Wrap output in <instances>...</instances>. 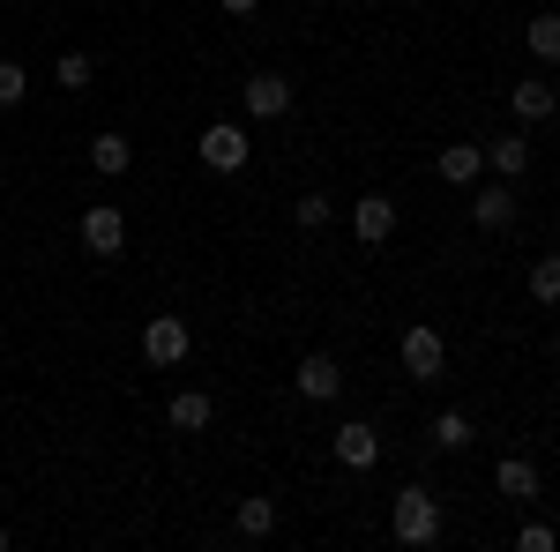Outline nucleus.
Wrapping results in <instances>:
<instances>
[{"label":"nucleus","instance_id":"obj_17","mask_svg":"<svg viewBox=\"0 0 560 552\" xmlns=\"http://www.w3.org/2000/svg\"><path fill=\"white\" fill-rule=\"evenodd\" d=\"M90 165L105 172V179H113V172H128V165H135V142H120V134H97V142H90Z\"/></svg>","mask_w":560,"mask_h":552},{"label":"nucleus","instance_id":"obj_18","mask_svg":"<svg viewBox=\"0 0 560 552\" xmlns=\"http://www.w3.org/2000/svg\"><path fill=\"white\" fill-rule=\"evenodd\" d=\"M269 530H277V501H240V538H247V545H261Z\"/></svg>","mask_w":560,"mask_h":552},{"label":"nucleus","instance_id":"obj_2","mask_svg":"<svg viewBox=\"0 0 560 552\" xmlns=\"http://www.w3.org/2000/svg\"><path fill=\"white\" fill-rule=\"evenodd\" d=\"M396 359H404V374H411V381H441V366H448V343H441L427 321H419V329H404Z\"/></svg>","mask_w":560,"mask_h":552},{"label":"nucleus","instance_id":"obj_23","mask_svg":"<svg viewBox=\"0 0 560 552\" xmlns=\"http://www.w3.org/2000/svg\"><path fill=\"white\" fill-rule=\"evenodd\" d=\"M23 90H31V75L15 60H0V105H23Z\"/></svg>","mask_w":560,"mask_h":552},{"label":"nucleus","instance_id":"obj_10","mask_svg":"<svg viewBox=\"0 0 560 552\" xmlns=\"http://www.w3.org/2000/svg\"><path fill=\"white\" fill-rule=\"evenodd\" d=\"M247 113L255 120H284L292 113V83L284 75H247Z\"/></svg>","mask_w":560,"mask_h":552},{"label":"nucleus","instance_id":"obj_24","mask_svg":"<svg viewBox=\"0 0 560 552\" xmlns=\"http://www.w3.org/2000/svg\"><path fill=\"white\" fill-rule=\"evenodd\" d=\"M516 545H523V552H553V545H560V530H546V522H523Z\"/></svg>","mask_w":560,"mask_h":552},{"label":"nucleus","instance_id":"obj_19","mask_svg":"<svg viewBox=\"0 0 560 552\" xmlns=\"http://www.w3.org/2000/svg\"><path fill=\"white\" fill-rule=\"evenodd\" d=\"M433 448H448V456L471 448V419H464V411H441V419H433Z\"/></svg>","mask_w":560,"mask_h":552},{"label":"nucleus","instance_id":"obj_11","mask_svg":"<svg viewBox=\"0 0 560 552\" xmlns=\"http://www.w3.org/2000/svg\"><path fill=\"white\" fill-rule=\"evenodd\" d=\"M441 179H448V187H471L478 172H486V142H448V150H441Z\"/></svg>","mask_w":560,"mask_h":552},{"label":"nucleus","instance_id":"obj_22","mask_svg":"<svg viewBox=\"0 0 560 552\" xmlns=\"http://www.w3.org/2000/svg\"><path fill=\"white\" fill-rule=\"evenodd\" d=\"M306 224V232H322V224H329V216H337V202H329V195H300V210H292Z\"/></svg>","mask_w":560,"mask_h":552},{"label":"nucleus","instance_id":"obj_5","mask_svg":"<svg viewBox=\"0 0 560 552\" xmlns=\"http://www.w3.org/2000/svg\"><path fill=\"white\" fill-rule=\"evenodd\" d=\"M83 247L113 261L120 247H128V216L113 210V202H90V210H83Z\"/></svg>","mask_w":560,"mask_h":552},{"label":"nucleus","instance_id":"obj_20","mask_svg":"<svg viewBox=\"0 0 560 552\" xmlns=\"http://www.w3.org/2000/svg\"><path fill=\"white\" fill-rule=\"evenodd\" d=\"M530 298H538V306H560V255H546L530 269Z\"/></svg>","mask_w":560,"mask_h":552},{"label":"nucleus","instance_id":"obj_3","mask_svg":"<svg viewBox=\"0 0 560 552\" xmlns=\"http://www.w3.org/2000/svg\"><path fill=\"white\" fill-rule=\"evenodd\" d=\"M187 351H195V337H187V321H179V314H158V321L142 329V359H150V366H179Z\"/></svg>","mask_w":560,"mask_h":552},{"label":"nucleus","instance_id":"obj_14","mask_svg":"<svg viewBox=\"0 0 560 552\" xmlns=\"http://www.w3.org/2000/svg\"><path fill=\"white\" fill-rule=\"evenodd\" d=\"M509 105H516V120H553V83H538V75H530V83H516V97H509Z\"/></svg>","mask_w":560,"mask_h":552},{"label":"nucleus","instance_id":"obj_26","mask_svg":"<svg viewBox=\"0 0 560 552\" xmlns=\"http://www.w3.org/2000/svg\"><path fill=\"white\" fill-rule=\"evenodd\" d=\"M0 552H8V530H0Z\"/></svg>","mask_w":560,"mask_h":552},{"label":"nucleus","instance_id":"obj_6","mask_svg":"<svg viewBox=\"0 0 560 552\" xmlns=\"http://www.w3.org/2000/svg\"><path fill=\"white\" fill-rule=\"evenodd\" d=\"M351 232H359V247H388V239H396V202H388V195H359Z\"/></svg>","mask_w":560,"mask_h":552},{"label":"nucleus","instance_id":"obj_13","mask_svg":"<svg viewBox=\"0 0 560 552\" xmlns=\"http://www.w3.org/2000/svg\"><path fill=\"white\" fill-rule=\"evenodd\" d=\"M165 419H173V433H202V425L217 419V403L202 396V388H179V396H173V411H165Z\"/></svg>","mask_w":560,"mask_h":552},{"label":"nucleus","instance_id":"obj_12","mask_svg":"<svg viewBox=\"0 0 560 552\" xmlns=\"http://www.w3.org/2000/svg\"><path fill=\"white\" fill-rule=\"evenodd\" d=\"M486 165L501 172V179H523V172H530V142H523V134H493V142H486Z\"/></svg>","mask_w":560,"mask_h":552},{"label":"nucleus","instance_id":"obj_1","mask_svg":"<svg viewBox=\"0 0 560 552\" xmlns=\"http://www.w3.org/2000/svg\"><path fill=\"white\" fill-rule=\"evenodd\" d=\"M388 530H396V545H441V501H433L427 485H404L396 493V508H388Z\"/></svg>","mask_w":560,"mask_h":552},{"label":"nucleus","instance_id":"obj_8","mask_svg":"<svg viewBox=\"0 0 560 552\" xmlns=\"http://www.w3.org/2000/svg\"><path fill=\"white\" fill-rule=\"evenodd\" d=\"M337 463H345V470H374V463H382V433L359 425V419L337 425Z\"/></svg>","mask_w":560,"mask_h":552},{"label":"nucleus","instance_id":"obj_4","mask_svg":"<svg viewBox=\"0 0 560 552\" xmlns=\"http://www.w3.org/2000/svg\"><path fill=\"white\" fill-rule=\"evenodd\" d=\"M195 150H202V165H210V172H240L255 142L240 134V120H217V128H202V142H195Z\"/></svg>","mask_w":560,"mask_h":552},{"label":"nucleus","instance_id":"obj_16","mask_svg":"<svg viewBox=\"0 0 560 552\" xmlns=\"http://www.w3.org/2000/svg\"><path fill=\"white\" fill-rule=\"evenodd\" d=\"M523 45H530L538 68H560V15H538V23L523 31Z\"/></svg>","mask_w":560,"mask_h":552},{"label":"nucleus","instance_id":"obj_7","mask_svg":"<svg viewBox=\"0 0 560 552\" xmlns=\"http://www.w3.org/2000/svg\"><path fill=\"white\" fill-rule=\"evenodd\" d=\"M300 396H306V403H329V396H345V366H337L329 351H306V359H300Z\"/></svg>","mask_w":560,"mask_h":552},{"label":"nucleus","instance_id":"obj_21","mask_svg":"<svg viewBox=\"0 0 560 552\" xmlns=\"http://www.w3.org/2000/svg\"><path fill=\"white\" fill-rule=\"evenodd\" d=\"M90 75H97L90 52H60V90H90Z\"/></svg>","mask_w":560,"mask_h":552},{"label":"nucleus","instance_id":"obj_25","mask_svg":"<svg viewBox=\"0 0 560 552\" xmlns=\"http://www.w3.org/2000/svg\"><path fill=\"white\" fill-rule=\"evenodd\" d=\"M261 0H224V15H255Z\"/></svg>","mask_w":560,"mask_h":552},{"label":"nucleus","instance_id":"obj_9","mask_svg":"<svg viewBox=\"0 0 560 552\" xmlns=\"http://www.w3.org/2000/svg\"><path fill=\"white\" fill-rule=\"evenodd\" d=\"M471 216L486 224V232H509V224H516V179H493V187H478Z\"/></svg>","mask_w":560,"mask_h":552},{"label":"nucleus","instance_id":"obj_15","mask_svg":"<svg viewBox=\"0 0 560 552\" xmlns=\"http://www.w3.org/2000/svg\"><path fill=\"white\" fill-rule=\"evenodd\" d=\"M493 485H501L509 501H538V463H523V456H509V463L493 470Z\"/></svg>","mask_w":560,"mask_h":552}]
</instances>
